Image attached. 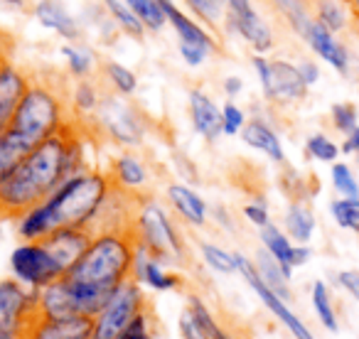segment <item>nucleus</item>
<instances>
[{"instance_id":"nucleus-6","label":"nucleus","mask_w":359,"mask_h":339,"mask_svg":"<svg viewBox=\"0 0 359 339\" xmlns=\"http://www.w3.org/2000/svg\"><path fill=\"white\" fill-rule=\"evenodd\" d=\"M251 67H254V74L259 79L261 94L271 106L290 109V106H298L300 101H305L310 86L303 81L295 62L269 55H254Z\"/></svg>"},{"instance_id":"nucleus-13","label":"nucleus","mask_w":359,"mask_h":339,"mask_svg":"<svg viewBox=\"0 0 359 339\" xmlns=\"http://www.w3.org/2000/svg\"><path fill=\"white\" fill-rule=\"evenodd\" d=\"M224 25L229 27L234 35H239L241 40L251 47L254 55H271V52L276 50V45H278L271 22L266 20L256 8H251V11H246V13H236V15L226 13Z\"/></svg>"},{"instance_id":"nucleus-32","label":"nucleus","mask_w":359,"mask_h":339,"mask_svg":"<svg viewBox=\"0 0 359 339\" xmlns=\"http://www.w3.org/2000/svg\"><path fill=\"white\" fill-rule=\"evenodd\" d=\"M101 6L106 8V13L111 15V20L116 22L118 32H123L126 37H130V40H135V42L145 40L148 30H145L143 22L135 18V13L130 11L126 0H101Z\"/></svg>"},{"instance_id":"nucleus-42","label":"nucleus","mask_w":359,"mask_h":339,"mask_svg":"<svg viewBox=\"0 0 359 339\" xmlns=\"http://www.w3.org/2000/svg\"><path fill=\"white\" fill-rule=\"evenodd\" d=\"M126 3H128V8L135 13V18L143 22V27L148 32H160L165 25H168L165 13H163V8H160L158 0H126Z\"/></svg>"},{"instance_id":"nucleus-39","label":"nucleus","mask_w":359,"mask_h":339,"mask_svg":"<svg viewBox=\"0 0 359 339\" xmlns=\"http://www.w3.org/2000/svg\"><path fill=\"white\" fill-rule=\"evenodd\" d=\"M305 155L315 162H323V165H332L339 160L342 155V148H339L337 140H332L327 133H310L305 138Z\"/></svg>"},{"instance_id":"nucleus-22","label":"nucleus","mask_w":359,"mask_h":339,"mask_svg":"<svg viewBox=\"0 0 359 339\" xmlns=\"http://www.w3.org/2000/svg\"><path fill=\"white\" fill-rule=\"evenodd\" d=\"M32 15L45 30L55 32L65 42H79L81 37V22L72 15L60 0H37L32 6Z\"/></svg>"},{"instance_id":"nucleus-1","label":"nucleus","mask_w":359,"mask_h":339,"mask_svg":"<svg viewBox=\"0 0 359 339\" xmlns=\"http://www.w3.org/2000/svg\"><path fill=\"white\" fill-rule=\"evenodd\" d=\"M67 128L40 140L18 165L15 172L0 185V219H18L27 209L47 200L69 177Z\"/></svg>"},{"instance_id":"nucleus-48","label":"nucleus","mask_w":359,"mask_h":339,"mask_svg":"<svg viewBox=\"0 0 359 339\" xmlns=\"http://www.w3.org/2000/svg\"><path fill=\"white\" fill-rule=\"evenodd\" d=\"M177 52L180 57H182V62H185L187 67H202L207 62V57L212 55L207 47H200V45H192V42H177Z\"/></svg>"},{"instance_id":"nucleus-34","label":"nucleus","mask_w":359,"mask_h":339,"mask_svg":"<svg viewBox=\"0 0 359 339\" xmlns=\"http://www.w3.org/2000/svg\"><path fill=\"white\" fill-rule=\"evenodd\" d=\"M187 310L192 312V317L200 322V327L205 329V334L210 339H234V334L229 332V329L224 327V324L219 322V317H217L215 312L210 310V305L205 303V300L200 298V295H187Z\"/></svg>"},{"instance_id":"nucleus-51","label":"nucleus","mask_w":359,"mask_h":339,"mask_svg":"<svg viewBox=\"0 0 359 339\" xmlns=\"http://www.w3.org/2000/svg\"><path fill=\"white\" fill-rule=\"evenodd\" d=\"M342 155H349V158H354L357 160V165H359V125L352 130V133H347V135H342Z\"/></svg>"},{"instance_id":"nucleus-29","label":"nucleus","mask_w":359,"mask_h":339,"mask_svg":"<svg viewBox=\"0 0 359 339\" xmlns=\"http://www.w3.org/2000/svg\"><path fill=\"white\" fill-rule=\"evenodd\" d=\"M101 91L94 81L89 79H79L74 84V89L69 91V111H72V118L79 120V123H86L96 116L101 106Z\"/></svg>"},{"instance_id":"nucleus-9","label":"nucleus","mask_w":359,"mask_h":339,"mask_svg":"<svg viewBox=\"0 0 359 339\" xmlns=\"http://www.w3.org/2000/svg\"><path fill=\"white\" fill-rule=\"evenodd\" d=\"M8 265H11L13 278H18L22 285L35 290L47 288L50 283L67 275V270L60 265V261L45 246V241H20L11 251Z\"/></svg>"},{"instance_id":"nucleus-25","label":"nucleus","mask_w":359,"mask_h":339,"mask_svg":"<svg viewBox=\"0 0 359 339\" xmlns=\"http://www.w3.org/2000/svg\"><path fill=\"white\" fill-rule=\"evenodd\" d=\"M72 314L79 312H76V303L67 275L40 290V317H72Z\"/></svg>"},{"instance_id":"nucleus-36","label":"nucleus","mask_w":359,"mask_h":339,"mask_svg":"<svg viewBox=\"0 0 359 339\" xmlns=\"http://www.w3.org/2000/svg\"><path fill=\"white\" fill-rule=\"evenodd\" d=\"M200 258L212 273L219 275H234L239 273V263H236V251H226L224 246H217L212 241H202L200 244Z\"/></svg>"},{"instance_id":"nucleus-21","label":"nucleus","mask_w":359,"mask_h":339,"mask_svg":"<svg viewBox=\"0 0 359 339\" xmlns=\"http://www.w3.org/2000/svg\"><path fill=\"white\" fill-rule=\"evenodd\" d=\"M241 140L244 145H249L251 150L266 155L273 165H285V148L283 140H280L278 130L264 118V116H254V118L246 120L244 130H241Z\"/></svg>"},{"instance_id":"nucleus-4","label":"nucleus","mask_w":359,"mask_h":339,"mask_svg":"<svg viewBox=\"0 0 359 339\" xmlns=\"http://www.w3.org/2000/svg\"><path fill=\"white\" fill-rule=\"evenodd\" d=\"M72 120L74 118L69 111V96L65 94L60 81L32 76L25 96L13 113L11 130L35 148L40 140L60 133Z\"/></svg>"},{"instance_id":"nucleus-56","label":"nucleus","mask_w":359,"mask_h":339,"mask_svg":"<svg viewBox=\"0 0 359 339\" xmlns=\"http://www.w3.org/2000/svg\"><path fill=\"white\" fill-rule=\"evenodd\" d=\"M13 113H15V106H11V104H3V101H0V135H3L8 128H11Z\"/></svg>"},{"instance_id":"nucleus-12","label":"nucleus","mask_w":359,"mask_h":339,"mask_svg":"<svg viewBox=\"0 0 359 339\" xmlns=\"http://www.w3.org/2000/svg\"><path fill=\"white\" fill-rule=\"evenodd\" d=\"M300 40L305 42V47H308L323 64H327L330 69L337 71L339 76H349V71H352V55H349V47L344 45L339 35L330 32L327 27H323L313 18V22L308 25V30L303 32Z\"/></svg>"},{"instance_id":"nucleus-31","label":"nucleus","mask_w":359,"mask_h":339,"mask_svg":"<svg viewBox=\"0 0 359 339\" xmlns=\"http://www.w3.org/2000/svg\"><path fill=\"white\" fill-rule=\"evenodd\" d=\"M32 150V145H27L18 133H13L11 128L0 135V185L15 172L18 165L25 160V155Z\"/></svg>"},{"instance_id":"nucleus-52","label":"nucleus","mask_w":359,"mask_h":339,"mask_svg":"<svg viewBox=\"0 0 359 339\" xmlns=\"http://www.w3.org/2000/svg\"><path fill=\"white\" fill-rule=\"evenodd\" d=\"M210 214H212V219H215L217 224L222 226V229H226V231H231V229H234V216H231V212L226 209L224 205H217V207H212V209H210Z\"/></svg>"},{"instance_id":"nucleus-10","label":"nucleus","mask_w":359,"mask_h":339,"mask_svg":"<svg viewBox=\"0 0 359 339\" xmlns=\"http://www.w3.org/2000/svg\"><path fill=\"white\" fill-rule=\"evenodd\" d=\"M40 319V290L27 288L18 278H0V332H30Z\"/></svg>"},{"instance_id":"nucleus-7","label":"nucleus","mask_w":359,"mask_h":339,"mask_svg":"<svg viewBox=\"0 0 359 339\" xmlns=\"http://www.w3.org/2000/svg\"><path fill=\"white\" fill-rule=\"evenodd\" d=\"M91 120L104 138L121 145L123 150L140 148L145 143V135H148V118L140 113L138 106L118 94L104 96L99 111Z\"/></svg>"},{"instance_id":"nucleus-54","label":"nucleus","mask_w":359,"mask_h":339,"mask_svg":"<svg viewBox=\"0 0 359 339\" xmlns=\"http://www.w3.org/2000/svg\"><path fill=\"white\" fill-rule=\"evenodd\" d=\"M222 89H224L226 99H236V96L244 91V79H241V76H226V79L222 81Z\"/></svg>"},{"instance_id":"nucleus-16","label":"nucleus","mask_w":359,"mask_h":339,"mask_svg":"<svg viewBox=\"0 0 359 339\" xmlns=\"http://www.w3.org/2000/svg\"><path fill=\"white\" fill-rule=\"evenodd\" d=\"M106 172H109L114 187L128 192V195L145 197V192H148L150 170L145 165V160L138 153H133V150H126V153L116 155Z\"/></svg>"},{"instance_id":"nucleus-28","label":"nucleus","mask_w":359,"mask_h":339,"mask_svg":"<svg viewBox=\"0 0 359 339\" xmlns=\"http://www.w3.org/2000/svg\"><path fill=\"white\" fill-rule=\"evenodd\" d=\"M313 18L334 35H342L352 22V11L344 0H308Z\"/></svg>"},{"instance_id":"nucleus-5","label":"nucleus","mask_w":359,"mask_h":339,"mask_svg":"<svg viewBox=\"0 0 359 339\" xmlns=\"http://www.w3.org/2000/svg\"><path fill=\"white\" fill-rule=\"evenodd\" d=\"M133 234L138 246L148 249L153 256H158L165 263H185L187 246L180 234L177 224L168 214L163 205L153 197H140L138 209L133 216Z\"/></svg>"},{"instance_id":"nucleus-47","label":"nucleus","mask_w":359,"mask_h":339,"mask_svg":"<svg viewBox=\"0 0 359 339\" xmlns=\"http://www.w3.org/2000/svg\"><path fill=\"white\" fill-rule=\"evenodd\" d=\"M334 285L342 293H347L354 303H359V270L357 268H344L334 273Z\"/></svg>"},{"instance_id":"nucleus-49","label":"nucleus","mask_w":359,"mask_h":339,"mask_svg":"<svg viewBox=\"0 0 359 339\" xmlns=\"http://www.w3.org/2000/svg\"><path fill=\"white\" fill-rule=\"evenodd\" d=\"M177 332H180V339H210L187 307L182 310V314H180V319H177Z\"/></svg>"},{"instance_id":"nucleus-40","label":"nucleus","mask_w":359,"mask_h":339,"mask_svg":"<svg viewBox=\"0 0 359 339\" xmlns=\"http://www.w3.org/2000/svg\"><path fill=\"white\" fill-rule=\"evenodd\" d=\"M330 185L337 197H359V177L352 165L344 160L330 165Z\"/></svg>"},{"instance_id":"nucleus-35","label":"nucleus","mask_w":359,"mask_h":339,"mask_svg":"<svg viewBox=\"0 0 359 339\" xmlns=\"http://www.w3.org/2000/svg\"><path fill=\"white\" fill-rule=\"evenodd\" d=\"M104 81L109 84L111 94L126 96V99H130L138 91V74L116 60L104 62Z\"/></svg>"},{"instance_id":"nucleus-30","label":"nucleus","mask_w":359,"mask_h":339,"mask_svg":"<svg viewBox=\"0 0 359 339\" xmlns=\"http://www.w3.org/2000/svg\"><path fill=\"white\" fill-rule=\"evenodd\" d=\"M310 305H313V312L318 317V322L323 324V329L327 332H339V314L334 307L332 293H330V285L325 280H315L310 285Z\"/></svg>"},{"instance_id":"nucleus-26","label":"nucleus","mask_w":359,"mask_h":339,"mask_svg":"<svg viewBox=\"0 0 359 339\" xmlns=\"http://www.w3.org/2000/svg\"><path fill=\"white\" fill-rule=\"evenodd\" d=\"M254 265L259 270L261 280L269 285L273 293H278L283 300H293V290H290V280H293V270H288L285 265H280L273 256L266 249H259L254 256Z\"/></svg>"},{"instance_id":"nucleus-33","label":"nucleus","mask_w":359,"mask_h":339,"mask_svg":"<svg viewBox=\"0 0 359 339\" xmlns=\"http://www.w3.org/2000/svg\"><path fill=\"white\" fill-rule=\"evenodd\" d=\"M266 3L283 18L285 25L298 37H303V32L313 22V11H310L308 0H266Z\"/></svg>"},{"instance_id":"nucleus-43","label":"nucleus","mask_w":359,"mask_h":339,"mask_svg":"<svg viewBox=\"0 0 359 339\" xmlns=\"http://www.w3.org/2000/svg\"><path fill=\"white\" fill-rule=\"evenodd\" d=\"M330 125L334 128V133L347 135L352 133L359 125V109L352 104V101H337L330 109Z\"/></svg>"},{"instance_id":"nucleus-37","label":"nucleus","mask_w":359,"mask_h":339,"mask_svg":"<svg viewBox=\"0 0 359 339\" xmlns=\"http://www.w3.org/2000/svg\"><path fill=\"white\" fill-rule=\"evenodd\" d=\"M60 55L65 57L67 62V69L69 74L74 76L76 81L79 79H89L94 74V67H96V60L86 47L76 45V42H69V45H62Z\"/></svg>"},{"instance_id":"nucleus-3","label":"nucleus","mask_w":359,"mask_h":339,"mask_svg":"<svg viewBox=\"0 0 359 339\" xmlns=\"http://www.w3.org/2000/svg\"><path fill=\"white\" fill-rule=\"evenodd\" d=\"M135 246L138 241L133 226L94 231L84 256L67 270V278L116 288L123 280L133 278Z\"/></svg>"},{"instance_id":"nucleus-45","label":"nucleus","mask_w":359,"mask_h":339,"mask_svg":"<svg viewBox=\"0 0 359 339\" xmlns=\"http://www.w3.org/2000/svg\"><path fill=\"white\" fill-rule=\"evenodd\" d=\"M116 339H155V327H153V312H150V305L138 312L130 324L118 334Z\"/></svg>"},{"instance_id":"nucleus-53","label":"nucleus","mask_w":359,"mask_h":339,"mask_svg":"<svg viewBox=\"0 0 359 339\" xmlns=\"http://www.w3.org/2000/svg\"><path fill=\"white\" fill-rule=\"evenodd\" d=\"M13 47H15L13 37L6 30H0V69L13 60Z\"/></svg>"},{"instance_id":"nucleus-20","label":"nucleus","mask_w":359,"mask_h":339,"mask_svg":"<svg viewBox=\"0 0 359 339\" xmlns=\"http://www.w3.org/2000/svg\"><path fill=\"white\" fill-rule=\"evenodd\" d=\"M91 236H94V231L84 229V226H60V229H55L47 236L45 246L52 251V256L60 261L62 268L69 270L72 265L84 256Z\"/></svg>"},{"instance_id":"nucleus-55","label":"nucleus","mask_w":359,"mask_h":339,"mask_svg":"<svg viewBox=\"0 0 359 339\" xmlns=\"http://www.w3.org/2000/svg\"><path fill=\"white\" fill-rule=\"evenodd\" d=\"M222 3H224L226 13H231V15H236V13H246V11H251V8H256L254 0H222Z\"/></svg>"},{"instance_id":"nucleus-44","label":"nucleus","mask_w":359,"mask_h":339,"mask_svg":"<svg viewBox=\"0 0 359 339\" xmlns=\"http://www.w3.org/2000/svg\"><path fill=\"white\" fill-rule=\"evenodd\" d=\"M246 120H249V116H246V111L241 109L234 99H229L226 104H222V133L224 135H229V138L241 135Z\"/></svg>"},{"instance_id":"nucleus-18","label":"nucleus","mask_w":359,"mask_h":339,"mask_svg":"<svg viewBox=\"0 0 359 339\" xmlns=\"http://www.w3.org/2000/svg\"><path fill=\"white\" fill-rule=\"evenodd\" d=\"M158 3L165 13V20H168V25L175 30V35H177L180 42H192V45L207 47L212 55L219 52V42H217L215 35L207 30L205 22H200L197 18L187 15V13L182 11L175 0H158Z\"/></svg>"},{"instance_id":"nucleus-15","label":"nucleus","mask_w":359,"mask_h":339,"mask_svg":"<svg viewBox=\"0 0 359 339\" xmlns=\"http://www.w3.org/2000/svg\"><path fill=\"white\" fill-rule=\"evenodd\" d=\"M259 239H261V249L269 251V254L288 270L303 268V265H308L310 258H313L310 244H295L283 231V226L273 224V221H271L269 226H264V229H259Z\"/></svg>"},{"instance_id":"nucleus-19","label":"nucleus","mask_w":359,"mask_h":339,"mask_svg":"<svg viewBox=\"0 0 359 339\" xmlns=\"http://www.w3.org/2000/svg\"><path fill=\"white\" fill-rule=\"evenodd\" d=\"M165 197L168 205L172 207V212L185 221L187 226L202 229L210 221V205L202 200V195L197 190H192L185 182H170L165 187Z\"/></svg>"},{"instance_id":"nucleus-8","label":"nucleus","mask_w":359,"mask_h":339,"mask_svg":"<svg viewBox=\"0 0 359 339\" xmlns=\"http://www.w3.org/2000/svg\"><path fill=\"white\" fill-rule=\"evenodd\" d=\"M148 307V298L143 293V285L138 280L128 278L111 293V298L106 300L104 307L96 312V317L91 319V339H116L126 327L130 324V319L138 312Z\"/></svg>"},{"instance_id":"nucleus-46","label":"nucleus","mask_w":359,"mask_h":339,"mask_svg":"<svg viewBox=\"0 0 359 339\" xmlns=\"http://www.w3.org/2000/svg\"><path fill=\"white\" fill-rule=\"evenodd\" d=\"M241 214H244V219L249 221L251 226H256V229H264V226H269L271 221H273L271 219L269 202H266L264 197H254L251 202H246Z\"/></svg>"},{"instance_id":"nucleus-2","label":"nucleus","mask_w":359,"mask_h":339,"mask_svg":"<svg viewBox=\"0 0 359 339\" xmlns=\"http://www.w3.org/2000/svg\"><path fill=\"white\" fill-rule=\"evenodd\" d=\"M111 192H114V182H111L109 172L89 167L84 172L67 177L47 200H42V207L50 214L55 229L84 226V229L94 231L96 219H99Z\"/></svg>"},{"instance_id":"nucleus-58","label":"nucleus","mask_w":359,"mask_h":339,"mask_svg":"<svg viewBox=\"0 0 359 339\" xmlns=\"http://www.w3.org/2000/svg\"><path fill=\"white\" fill-rule=\"evenodd\" d=\"M349 6V11H352V15H354V20H359V0H344Z\"/></svg>"},{"instance_id":"nucleus-24","label":"nucleus","mask_w":359,"mask_h":339,"mask_svg":"<svg viewBox=\"0 0 359 339\" xmlns=\"http://www.w3.org/2000/svg\"><path fill=\"white\" fill-rule=\"evenodd\" d=\"M283 231L295 241V244H310L318 231V219H315L313 207L308 200H290V205L283 212Z\"/></svg>"},{"instance_id":"nucleus-41","label":"nucleus","mask_w":359,"mask_h":339,"mask_svg":"<svg viewBox=\"0 0 359 339\" xmlns=\"http://www.w3.org/2000/svg\"><path fill=\"white\" fill-rule=\"evenodd\" d=\"M200 22H205L207 27L219 30L226 22V8L222 0H182Z\"/></svg>"},{"instance_id":"nucleus-27","label":"nucleus","mask_w":359,"mask_h":339,"mask_svg":"<svg viewBox=\"0 0 359 339\" xmlns=\"http://www.w3.org/2000/svg\"><path fill=\"white\" fill-rule=\"evenodd\" d=\"M69 280V288L72 295H74V303H76V312L84 314V317H96L101 307L106 305V300L111 298L116 288H109V285H96V283H84V280H74V278H67Z\"/></svg>"},{"instance_id":"nucleus-23","label":"nucleus","mask_w":359,"mask_h":339,"mask_svg":"<svg viewBox=\"0 0 359 339\" xmlns=\"http://www.w3.org/2000/svg\"><path fill=\"white\" fill-rule=\"evenodd\" d=\"M91 317H40L25 334L27 339H91Z\"/></svg>"},{"instance_id":"nucleus-14","label":"nucleus","mask_w":359,"mask_h":339,"mask_svg":"<svg viewBox=\"0 0 359 339\" xmlns=\"http://www.w3.org/2000/svg\"><path fill=\"white\" fill-rule=\"evenodd\" d=\"M133 280H138L143 288L153 290V293H172V290L182 288V275L168 270V263L153 256L143 246H135Z\"/></svg>"},{"instance_id":"nucleus-38","label":"nucleus","mask_w":359,"mask_h":339,"mask_svg":"<svg viewBox=\"0 0 359 339\" xmlns=\"http://www.w3.org/2000/svg\"><path fill=\"white\" fill-rule=\"evenodd\" d=\"M330 216L342 231L359 234V197H334L330 202Z\"/></svg>"},{"instance_id":"nucleus-59","label":"nucleus","mask_w":359,"mask_h":339,"mask_svg":"<svg viewBox=\"0 0 359 339\" xmlns=\"http://www.w3.org/2000/svg\"><path fill=\"white\" fill-rule=\"evenodd\" d=\"M0 339H27L22 334H11V332H0Z\"/></svg>"},{"instance_id":"nucleus-11","label":"nucleus","mask_w":359,"mask_h":339,"mask_svg":"<svg viewBox=\"0 0 359 339\" xmlns=\"http://www.w3.org/2000/svg\"><path fill=\"white\" fill-rule=\"evenodd\" d=\"M236 263H239V275L246 280V285L254 290L256 298L264 303V307L269 310V312L273 314V317L278 319L285 329H288L290 337L293 339H318L313 334V329H310L308 324H305L303 319L293 312V307H290L288 300H283L278 293H273V290L261 280L259 270H256V265H254V258H246L244 254L236 251Z\"/></svg>"},{"instance_id":"nucleus-17","label":"nucleus","mask_w":359,"mask_h":339,"mask_svg":"<svg viewBox=\"0 0 359 339\" xmlns=\"http://www.w3.org/2000/svg\"><path fill=\"white\" fill-rule=\"evenodd\" d=\"M187 111H190L192 130L207 143H217L222 138V106L212 99L207 91L192 89L187 96Z\"/></svg>"},{"instance_id":"nucleus-57","label":"nucleus","mask_w":359,"mask_h":339,"mask_svg":"<svg viewBox=\"0 0 359 339\" xmlns=\"http://www.w3.org/2000/svg\"><path fill=\"white\" fill-rule=\"evenodd\" d=\"M0 8L11 13H25L27 11V0H0Z\"/></svg>"},{"instance_id":"nucleus-50","label":"nucleus","mask_w":359,"mask_h":339,"mask_svg":"<svg viewBox=\"0 0 359 339\" xmlns=\"http://www.w3.org/2000/svg\"><path fill=\"white\" fill-rule=\"evenodd\" d=\"M295 64H298L300 76H303V81L310 86V89H313V86L318 84L320 79H323V69H320V62L310 60V57H303V60H298Z\"/></svg>"}]
</instances>
